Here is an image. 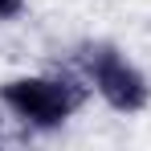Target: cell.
Here are the masks:
<instances>
[{
    "label": "cell",
    "instance_id": "cell-1",
    "mask_svg": "<svg viewBox=\"0 0 151 151\" xmlns=\"http://www.w3.org/2000/svg\"><path fill=\"white\" fill-rule=\"evenodd\" d=\"M0 102L33 127H61L82 106V90L65 78H12L0 86Z\"/></svg>",
    "mask_w": 151,
    "mask_h": 151
},
{
    "label": "cell",
    "instance_id": "cell-2",
    "mask_svg": "<svg viewBox=\"0 0 151 151\" xmlns=\"http://www.w3.org/2000/svg\"><path fill=\"white\" fill-rule=\"evenodd\" d=\"M82 61H86V74L94 82V90H98L114 110L131 114V110H143V106H147V82H143V74H139L127 57H119V49L90 45V49H82Z\"/></svg>",
    "mask_w": 151,
    "mask_h": 151
},
{
    "label": "cell",
    "instance_id": "cell-3",
    "mask_svg": "<svg viewBox=\"0 0 151 151\" xmlns=\"http://www.w3.org/2000/svg\"><path fill=\"white\" fill-rule=\"evenodd\" d=\"M25 12V0H0V21H17Z\"/></svg>",
    "mask_w": 151,
    "mask_h": 151
}]
</instances>
